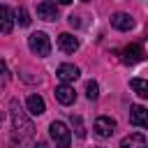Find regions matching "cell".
<instances>
[{
	"instance_id": "cell-1",
	"label": "cell",
	"mask_w": 148,
	"mask_h": 148,
	"mask_svg": "<svg viewBox=\"0 0 148 148\" xmlns=\"http://www.w3.org/2000/svg\"><path fill=\"white\" fill-rule=\"evenodd\" d=\"M12 123H14V130H16V132H21L23 136H32L35 125H32V120L25 116V111H21V106H18L16 99H12Z\"/></svg>"
},
{
	"instance_id": "cell-2",
	"label": "cell",
	"mask_w": 148,
	"mask_h": 148,
	"mask_svg": "<svg viewBox=\"0 0 148 148\" xmlns=\"http://www.w3.org/2000/svg\"><path fill=\"white\" fill-rule=\"evenodd\" d=\"M49 134H51V139L56 141V148H69V143H72V132L67 130V125H65L62 120H53V123L49 125Z\"/></svg>"
},
{
	"instance_id": "cell-3",
	"label": "cell",
	"mask_w": 148,
	"mask_h": 148,
	"mask_svg": "<svg viewBox=\"0 0 148 148\" xmlns=\"http://www.w3.org/2000/svg\"><path fill=\"white\" fill-rule=\"evenodd\" d=\"M28 46H30V51H32L35 56H39V58H44V56L51 53V39H49L46 32H32V35L28 37Z\"/></svg>"
},
{
	"instance_id": "cell-4",
	"label": "cell",
	"mask_w": 148,
	"mask_h": 148,
	"mask_svg": "<svg viewBox=\"0 0 148 148\" xmlns=\"http://www.w3.org/2000/svg\"><path fill=\"white\" fill-rule=\"evenodd\" d=\"M92 130H95V134H97V136L106 139V136H111V134H113V130H116V120H113V118H109V116H99V118L95 120Z\"/></svg>"
},
{
	"instance_id": "cell-5",
	"label": "cell",
	"mask_w": 148,
	"mask_h": 148,
	"mask_svg": "<svg viewBox=\"0 0 148 148\" xmlns=\"http://www.w3.org/2000/svg\"><path fill=\"white\" fill-rule=\"evenodd\" d=\"M120 56H123V62L125 65H136V62L143 60V49L139 44H130V46H125L120 51Z\"/></svg>"
},
{
	"instance_id": "cell-6",
	"label": "cell",
	"mask_w": 148,
	"mask_h": 148,
	"mask_svg": "<svg viewBox=\"0 0 148 148\" xmlns=\"http://www.w3.org/2000/svg\"><path fill=\"white\" fill-rule=\"evenodd\" d=\"M130 123H132L134 127L148 130V111H146L141 104H134V106L130 109Z\"/></svg>"
},
{
	"instance_id": "cell-7",
	"label": "cell",
	"mask_w": 148,
	"mask_h": 148,
	"mask_svg": "<svg viewBox=\"0 0 148 148\" xmlns=\"http://www.w3.org/2000/svg\"><path fill=\"white\" fill-rule=\"evenodd\" d=\"M79 67L76 65H69V62H62L58 69H56V76L62 81V83H69V81H76L79 79Z\"/></svg>"
},
{
	"instance_id": "cell-8",
	"label": "cell",
	"mask_w": 148,
	"mask_h": 148,
	"mask_svg": "<svg viewBox=\"0 0 148 148\" xmlns=\"http://www.w3.org/2000/svg\"><path fill=\"white\" fill-rule=\"evenodd\" d=\"M37 16H39L42 21H56V18H58V7H56V2H51V0L39 2V5H37Z\"/></svg>"
},
{
	"instance_id": "cell-9",
	"label": "cell",
	"mask_w": 148,
	"mask_h": 148,
	"mask_svg": "<svg viewBox=\"0 0 148 148\" xmlns=\"http://www.w3.org/2000/svg\"><path fill=\"white\" fill-rule=\"evenodd\" d=\"M53 95H56V99H58L60 104H65V106H69V104H74V99H76V92H74V88H72V86H67V83H62V86H58Z\"/></svg>"
},
{
	"instance_id": "cell-10",
	"label": "cell",
	"mask_w": 148,
	"mask_h": 148,
	"mask_svg": "<svg viewBox=\"0 0 148 148\" xmlns=\"http://www.w3.org/2000/svg\"><path fill=\"white\" fill-rule=\"evenodd\" d=\"M111 25H113L116 30H132V28H134V18H132L130 14H125V12H116V14L111 16Z\"/></svg>"
},
{
	"instance_id": "cell-11",
	"label": "cell",
	"mask_w": 148,
	"mask_h": 148,
	"mask_svg": "<svg viewBox=\"0 0 148 148\" xmlns=\"http://www.w3.org/2000/svg\"><path fill=\"white\" fill-rule=\"evenodd\" d=\"M14 28V14L7 5H0V32L2 35H9Z\"/></svg>"
},
{
	"instance_id": "cell-12",
	"label": "cell",
	"mask_w": 148,
	"mask_h": 148,
	"mask_svg": "<svg viewBox=\"0 0 148 148\" xmlns=\"http://www.w3.org/2000/svg\"><path fill=\"white\" fill-rule=\"evenodd\" d=\"M58 46L65 53H74V51H79V39L69 32H62V35H58Z\"/></svg>"
},
{
	"instance_id": "cell-13",
	"label": "cell",
	"mask_w": 148,
	"mask_h": 148,
	"mask_svg": "<svg viewBox=\"0 0 148 148\" xmlns=\"http://www.w3.org/2000/svg\"><path fill=\"white\" fill-rule=\"evenodd\" d=\"M25 106H28V113H30V116H42V113L46 111V104H44V99H42L39 95H30V97L25 99Z\"/></svg>"
},
{
	"instance_id": "cell-14",
	"label": "cell",
	"mask_w": 148,
	"mask_h": 148,
	"mask_svg": "<svg viewBox=\"0 0 148 148\" xmlns=\"http://www.w3.org/2000/svg\"><path fill=\"white\" fill-rule=\"evenodd\" d=\"M120 148H146V139L143 134H127L123 141H120Z\"/></svg>"
},
{
	"instance_id": "cell-15",
	"label": "cell",
	"mask_w": 148,
	"mask_h": 148,
	"mask_svg": "<svg viewBox=\"0 0 148 148\" xmlns=\"http://www.w3.org/2000/svg\"><path fill=\"white\" fill-rule=\"evenodd\" d=\"M130 88H132L139 97H146V99H148V81H146V79H132V81H130Z\"/></svg>"
},
{
	"instance_id": "cell-16",
	"label": "cell",
	"mask_w": 148,
	"mask_h": 148,
	"mask_svg": "<svg viewBox=\"0 0 148 148\" xmlns=\"http://www.w3.org/2000/svg\"><path fill=\"white\" fill-rule=\"evenodd\" d=\"M14 16H16L14 21H18V25H23V28H28V25H30V14H28V9H25V7H18Z\"/></svg>"
},
{
	"instance_id": "cell-17",
	"label": "cell",
	"mask_w": 148,
	"mask_h": 148,
	"mask_svg": "<svg viewBox=\"0 0 148 148\" xmlns=\"http://www.w3.org/2000/svg\"><path fill=\"white\" fill-rule=\"evenodd\" d=\"M72 127H74V132H76V136H79V139H83V136H86V127H83L81 116H74V113H72Z\"/></svg>"
},
{
	"instance_id": "cell-18",
	"label": "cell",
	"mask_w": 148,
	"mask_h": 148,
	"mask_svg": "<svg viewBox=\"0 0 148 148\" xmlns=\"http://www.w3.org/2000/svg\"><path fill=\"white\" fill-rule=\"evenodd\" d=\"M86 97H88V99H97V97H99V88H97L95 81H88V83H86Z\"/></svg>"
},
{
	"instance_id": "cell-19",
	"label": "cell",
	"mask_w": 148,
	"mask_h": 148,
	"mask_svg": "<svg viewBox=\"0 0 148 148\" xmlns=\"http://www.w3.org/2000/svg\"><path fill=\"white\" fill-rule=\"evenodd\" d=\"M69 23H72V25H81V21H79V16H74V14L69 16Z\"/></svg>"
},
{
	"instance_id": "cell-20",
	"label": "cell",
	"mask_w": 148,
	"mask_h": 148,
	"mask_svg": "<svg viewBox=\"0 0 148 148\" xmlns=\"http://www.w3.org/2000/svg\"><path fill=\"white\" fill-rule=\"evenodd\" d=\"M0 74H7V65H5L2 58H0Z\"/></svg>"
},
{
	"instance_id": "cell-21",
	"label": "cell",
	"mask_w": 148,
	"mask_h": 148,
	"mask_svg": "<svg viewBox=\"0 0 148 148\" xmlns=\"http://www.w3.org/2000/svg\"><path fill=\"white\" fill-rule=\"evenodd\" d=\"M32 148H49V146H46V143H44V141H37V143H35V146H32Z\"/></svg>"
},
{
	"instance_id": "cell-22",
	"label": "cell",
	"mask_w": 148,
	"mask_h": 148,
	"mask_svg": "<svg viewBox=\"0 0 148 148\" xmlns=\"http://www.w3.org/2000/svg\"><path fill=\"white\" fill-rule=\"evenodd\" d=\"M56 2H60V5H69L72 0H56Z\"/></svg>"
},
{
	"instance_id": "cell-23",
	"label": "cell",
	"mask_w": 148,
	"mask_h": 148,
	"mask_svg": "<svg viewBox=\"0 0 148 148\" xmlns=\"http://www.w3.org/2000/svg\"><path fill=\"white\" fill-rule=\"evenodd\" d=\"M0 125H2V111H0Z\"/></svg>"
},
{
	"instance_id": "cell-24",
	"label": "cell",
	"mask_w": 148,
	"mask_h": 148,
	"mask_svg": "<svg viewBox=\"0 0 148 148\" xmlns=\"http://www.w3.org/2000/svg\"><path fill=\"white\" fill-rule=\"evenodd\" d=\"M83 2H88V0H83Z\"/></svg>"
}]
</instances>
